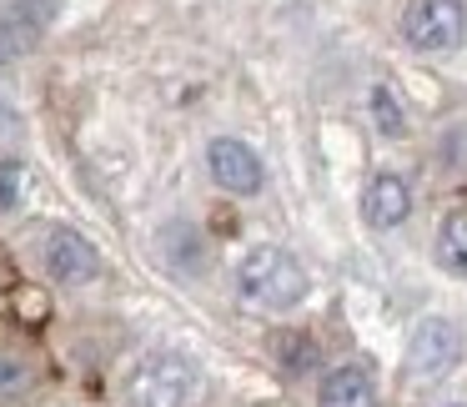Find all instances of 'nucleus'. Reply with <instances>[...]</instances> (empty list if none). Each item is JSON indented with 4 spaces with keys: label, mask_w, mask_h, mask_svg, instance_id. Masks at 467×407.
I'll use <instances>...</instances> for the list:
<instances>
[{
    "label": "nucleus",
    "mask_w": 467,
    "mask_h": 407,
    "mask_svg": "<svg viewBox=\"0 0 467 407\" xmlns=\"http://www.w3.org/2000/svg\"><path fill=\"white\" fill-rule=\"evenodd\" d=\"M206 172H212V182L232 196H256L266 186L262 156H256L242 136H212V146H206Z\"/></svg>",
    "instance_id": "423d86ee"
},
{
    "label": "nucleus",
    "mask_w": 467,
    "mask_h": 407,
    "mask_svg": "<svg viewBox=\"0 0 467 407\" xmlns=\"http://www.w3.org/2000/svg\"><path fill=\"white\" fill-rule=\"evenodd\" d=\"M5 126H16V111L5 101H0V131H5Z\"/></svg>",
    "instance_id": "2eb2a0df"
},
{
    "label": "nucleus",
    "mask_w": 467,
    "mask_h": 407,
    "mask_svg": "<svg viewBox=\"0 0 467 407\" xmlns=\"http://www.w3.org/2000/svg\"><path fill=\"white\" fill-rule=\"evenodd\" d=\"M447 407H462V402H447Z\"/></svg>",
    "instance_id": "dca6fc26"
},
{
    "label": "nucleus",
    "mask_w": 467,
    "mask_h": 407,
    "mask_svg": "<svg viewBox=\"0 0 467 407\" xmlns=\"http://www.w3.org/2000/svg\"><path fill=\"white\" fill-rule=\"evenodd\" d=\"M51 21H56L51 0H16L11 11L0 16V56L16 61L21 51H31V46L46 36V26H51Z\"/></svg>",
    "instance_id": "6e6552de"
},
{
    "label": "nucleus",
    "mask_w": 467,
    "mask_h": 407,
    "mask_svg": "<svg viewBox=\"0 0 467 407\" xmlns=\"http://www.w3.org/2000/svg\"><path fill=\"white\" fill-rule=\"evenodd\" d=\"M312 292V277L296 262L286 246H252V252L236 262V297L246 307H262V312H292L306 302Z\"/></svg>",
    "instance_id": "f257e3e1"
},
{
    "label": "nucleus",
    "mask_w": 467,
    "mask_h": 407,
    "mask_svg": "<svg viewBox=\"0 0 467 407\" xmlns=\"http://www.w3.org/2000/svg\"><path fill=\"white\" fill-rule=\"evenodd\" d=\"M372 402H377V387L362 362L332 367L322 377V387H317V407H372Z\"/></svg>",
    "instance_id": "1a4fd4ad"
},
{
    "label": "nucleus",
    "mask_w": 467,
    "mask_h": 407,
    "mask_svg": "<svg viewBox=\"0 0 467 407\" xmlns=\"http://www.w3.org/2000/svg\"><path fill=\"white\" fill-rule=\"evenodd\" d=\"M407 377L412 382H437V377H447L457 362H462V332H457L447 317H427V322L412 327V337H407Z\"/></svg>",
    "instance_id": "39448f33"
},
{
    "label": "nucleus",
    "mask_w": 467,
    "mask_h": 407,
    "mask_svg": "<svg viewBox=\"0 0 467 407\" xmlns=\"http://www.w3.org/2000/svg\"><path fill=\"white\" fill-rule=\"evenodd\" d=\"M196 362L182 352H146L126 377V402L131 407H186L196 397Z\"/></svg>",
    "instance_id": "f03ea898"
},
{
    "label": "nucleus",
    "mask_w": 467,
    "mask_h": 407,
    "mask_svg": "<svg viewBox=\"0 0 467 407\" xmlns=\"http://www.w3.org/2000/svg\"><path fill=\"white\" fill-rule=\"evenodd\" d=\"M21 202H26V162L0 156V212H16Z\"/></svg>",
    "instance_id": "4468645a"
},
{
    "label": "nucleus",
    "mask_w": 467,
    "mask_h": 407,
    "mask_svg": "<svg viewBox=\"0 0 467 407\" xmlns=\"http://www.w3.org/2000/svg\"><path fill=\"white\" fill-rule=\"evenodd\" d=\"M36 392V362L31 352H21V347L0 342V407L21 402V397Z\"/></svg>",
    "instance_id": "9d476101"
},
{
    "label": "nucleus",
    "mask_w": 467,
    "mask_h": 407,
    "mask_svg": "<svg viewBox=\"0 0 467 407\" xmlns=\"http://www.w3.org/2000/svg\"><path fill=\"white\" fill-rule=\"evenodd\" d=\"M272 352H276V362H282L292 377H306L317 367V342L306 332H276L272 337Z\"/></svg>",
    "instance_id": "ddd939ff"
},
{
    "label": "nucleus",
    "mask_w": 467,
    "mask_h": 407,
    "mask_svg": "<svg viewBox=\"0 0 467 407\" xmlns=\"http://www.w3.org/2000/svg\"><path fill=\"white\" fill-rule=\"evenodd\" d=\"M41 272L56 287H91L106 272L101 252H96L91 236H81L76 226H46L41 236Z\"/></svg>",
    "instance_id": "7ed1b4c3"
},
{
    "label": "nucleus",
    "mask_w": 467,
    "mask_h": 407,
    "mask_svg": "<svg viewBox=\"0 0 467 407\" xmlns=\"http://www.w3.org/2000/svg\"><path fill=\"white\" fill-rule=\"evenodd\" d=\"M437 262H442L447 272L467 277V206L447 212L442 226H437Z\"/></svg>",
    "instance_id": "9b49d317"
},
{
    "label": "nucleus",
    "mask_w": 467,
    "mask_h": 407,
    "mask_svg": "<svg viewBox=\"0 0 467 407\" xmlns=\"http://www.w3.org/2000/svg\"><path fill=\"white\" fill-rule=\"evenodd\" d=\"M402 36L417 46V51H457L467 36V11L462 0H407L402 11Z\"/></svg>",
    "instance_id": "20e7f679"
},
{
    "label": "nucleus",
    "mask_w": 467,
    "mask_h": 407,
    "mask_svg": "<svg viewBox=\"0 0 467 407\" xmlns=\"http://www.w3.org/2000/svg\"><path fill=\"white\" fill-rule=\"evenodd\" d=\"M367 106H372L377 136H387V141H402V136H407V111H402V101H397L392 86H372V91H367Z\"/></svg>",
    "instance_id": "f8f14e48"
},
{
    "label": "nucleus",
    "mask_w": 467,
    "mask_h": 407,
    "mask_svg": "<svg viewBox=\"0 0 467 407\" xmlns=\"http://www.w3.org/2000/svg\"><path fill=\"white\" fill-rule=\"evenodd\" d=\"M407 216H412V186L397 172H377L372 182L362 186V222L372 226V232H392Z\"/></svg>",
    "instance_id": "0eeeda50"
}]
</instances>
